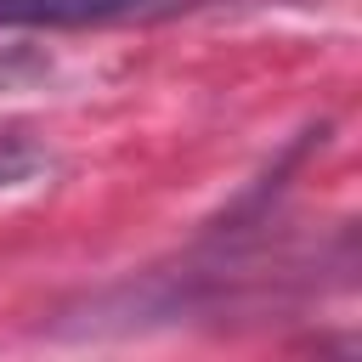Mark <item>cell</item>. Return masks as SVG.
Returning a JSON list of instances; mask_svg holds the SVG:
<instances>
[{"label":"cell","instance_id":"1","mask_svg":"<svg viewBox=\"0 0 362 362\" xmlns=\"http://www.w3.org/2000/svg\"><path fill=\"white\" fill-rule=\"evenodd\" d=\"M209 0H0V23H34V28H96V23H147L170 11H192Z\"/></svg>","mask_w":362,"mask_h":362}]
</instances>
